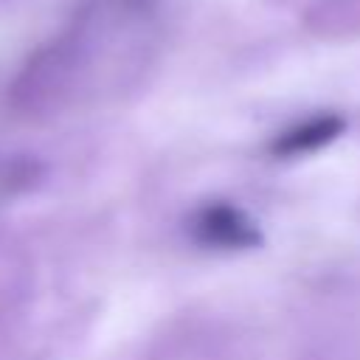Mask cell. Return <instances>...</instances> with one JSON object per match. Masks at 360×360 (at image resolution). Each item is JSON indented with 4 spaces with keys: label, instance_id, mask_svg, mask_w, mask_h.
<instances>
[{
    "label": "cell",
    "instance_id": "cell-1",
    "mask_svg": "<svg viewBox=\"0 0 360 360\" xmlns=\"http://www.w3.org/2000/svg\"><path fill=\"white\" fill-rule=\"evenodd\" d=\"M191 231L197 236V242L211 245V248H228V250H245V248H256L262 245V233L259 228L248 219V214H242L236 205L228 202H211L202 211H197Z\"/></svg>",
    "mask_w": 360,
    "mask_h": 360
},
{
    "label": "cell",
    "instance_id": "cell-2",
    "mask_svg": "<svg viewBox=\"0 0 360 360\" xmlns=\"http://www.w3.org/2000/svg\"><path fill=\"white\" fill-rule=\"evenodd\" d=\"M343 129H346V121H343L340 115H332V112H329V115H318V118H307V121H301V124L284 129V132L273 141L270 152H273L276 158H292V155L315 152V149L332 143Z\"/></svg>",
    "mask_w": 360,
    "mask_h": 360
}]
</instances>
